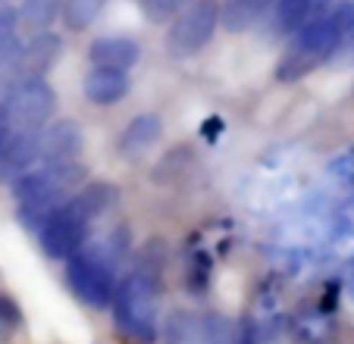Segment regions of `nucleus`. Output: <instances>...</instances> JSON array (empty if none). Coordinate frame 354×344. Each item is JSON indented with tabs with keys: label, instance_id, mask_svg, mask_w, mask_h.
I'll use <instances>...</instances> for the list:
<instances>
[{
	"label": "nucleus",
	"instance_id": "1",
	"mask_svg": "<svg viewBox=\"0 0 354 344\" xmlns=\"http://www.w3.org/2000/svg\"><path fill=\"white\" fill-rule=\"evenodd\" d=\"M351 32H354V0H342L329 13L317 16L298 35H292V44H288L286 57L276 66V79L295 82L304 79L314 69H320L326 60H333L335 53H342Z\"/></svg>",
	"mask_w": 354,
	"mask_h": 344
},
{
	"label": "nucleus",
	"instance_id": "2",
	"mask_svg": "<svg viewBox=\"0 0 354 344\" xmlns=\"http://www.w3.org/2000/svg\"><path fill=\"white\" fill-rule=\"evenodd\" d=\"M126 254V229L113 232L107 241L82 245L73 257L66 260V282L73 294L85 307H113L116 288H120V257Z\"/></svg>",
	"mask_w": 354,
	"mask_h": 344
},
{
	"label": "nucleus",
	"instance_id": "3",
	"mask_svg": "<svg viewBox=\"0 0 354 344\" xmlns=\"http://www.w3.org/2000/svg\"><path fill=\"white\" fill-rule=\"evenodd\" d=\"M160 288V251L157 245H147L141 257L135 260L132 272L120 282L113 298V316L122 335L135 341H154L157 323H154V300Z\"/></svg>",
	"mask_w": 354,
	"mask_h": 344
},
{
	"label": "nucleus",
	"instance_id": "4",
	"mask_svg": "<svg viewBox=\"0 0 354 344\" xmlns=\"http://www.w3.org/2000/svg\"><path fill=\"white\" fill-rule=\"evenodd\" d=\"M82 179H85V169L79 163H38L35 169H28L22 179L10 185L19 207V222L38 232L47 216L73 198Z\"/></svg>",
	"mask_w": 354,
	"mask_h": 344
},
{
	"label": "nucleus",
	"instance_id": "5",
	"mask_svg": "<svg viewBox=\"0 0 354 344\" xmlns=\"http://www.w3.org/2000/svg\"><path fill=\"white\" fill-rule=\"evenodd\" d=\"M57 94L54 88L44 82V75H26V79H13L0 100V110L7 113V120L13 128H44L54 116Z\"/></svg>",
	"mask_w": 354,
	"mask_h": 344
},
{
	"label": "nucleus",
	"instance_id": "6",
	"mask_svg": "<svg viewBox=\"0 0 354 344\" xmlns=\"http://www.w3.org/2000/svg\"><path fill=\"white\" fill-rule=\"evenodd\" d=\"M220 28V3L216 0H192L167 28L169 57H194L201 47H207Z\"/></svg>",
	"mask_w": 354,
	"mask_h": 344
},
{
	"label": "nucleus",
	"instance_id": "7",
	"mask_svg": "<svg viewBox=\"0 0 354 344\" xmlns=\"http://www.w3.org/2000/svg\"><path fill=\"white\" fill-rule=\"evenodd\" d=\"M88 225H91V216L75 204V198H69L63 207H57L47 222L38 229V241L41 251L50 260H69L88 238Z\"/></svg>",
	"mask_w": 354,
	"mask_h": 344
},
{
	"label": "nucleus",
	"instance_id": "8",
	"mask_svg": "<svg viewBox=\"0 0 354 344\" xmlns=\"http://www.w3.org/2000/svg\"><path fill=\"white\" fill-rule=\"evenodd\" d=\"M41 163V128H13L0 147V182L13 185Z\"/></svg>",
	"mask_w": 354,
	"mask_h": 344
},
{
	"label": "nucleus",
	"instance_id": "9",
	"mask_svg": "<svg viewBox=\"0 0 354 344\" xmlns=\"http://www.w3.org/2000/svg\"><path fill=\"white\" fill-rule=\"evenodd\" d=\"M85 144L75 120H57L41 128V163H75Z\"/></svg>",
	"mask_w": 354,
	"mask_h": 344
},
{
	"label": "nucleus",
	"instance_id": "10",
	"mask_svg": "<svg viewBox=\"0 0 354 344\" xmlns=\"http://www.w3.org/2000/svg\"><path fill=\"white\" fill-rule=\"evenodd\" d=\"M63 53V38L57 32H38L26 41L19 63L13 66V79H26V75H47L57 66Z\"/></svg>",
	"mask_w": 354,
	"mask_h": 344
},
{
	"label": "nucleus",
	"instance_id": "11",
	"mask_svg": "<svg viewBox=\"0 0 354 344\" xmlns=\"http://www.w3.org/2000/svg\"><path fill=\"white\" fill-rule=\"evenodd\" d=\"M132 91V79L129 69H110V66H94L85 75V97L94 106H116L120 100H126V94Z\"/></svg>",
	"mask_w": 354,
	"mask_h": 344
},
{
	"label": "nucleus",
	"instance_id": "12",
	"mask_svg": "<svg viewBox=\"0 0 354 344\" xmlns=\"http://www.w3.org/2000/svg\"><path fill=\"white\" fill-rule=\"evenodd\" d=\"M91 66H110V69H132L141 60V44L129 35H104L94 38L88 47Z\"/></svg>",
	"mask_w": 354,
	"mask_h": 344
},
{
	"label": "nucleus",
	"instance_id": "13",
	"mask_svg": "<svg viewBox=\"0 0 354 344\" xmlns=\"http://www.w3.org/2000/svg\"><path fill=\"white\" fill-rule=\"evenodd\" d=\"M335 0H276L273 28L279 35H298L301 28L314 22L317 16L329 13Z\"/></svg>",
	"mask_w": 354,
	"mask_h": 344
},
{
	"label": "nucleus",
	"instance_id": "14",
	"mask_svg": "<svg viewBox=\"0 0 354 344\" xmlns=\"http://www.w3.org/2000/svg\"><path fill=\"white\" fill-rule=\"evenodd\" d=\"M163 135V122L157 113H138L132 122H129L126 128H122L120 135V153L129 160H138L145 157L151 147L160 141Z\"/></svg>",
	"mask_w": 354,
	"mask_h": 344
},
{
	"label": "nucleus",
	"instance_id": "15",
	"mask_svg": "<svg viewBox=\"0 0 354 344\" xmlns=\"http://www.w3.org/2000/svg\"><path fill=\"white\" fill-rule=\"evenodd\" d=\"M273 7H276V0H226L220 7V26L232 35L248 32V28H254Z\"/></svg>",
	"mask_w": 354,
	"mask_h": 344
},
{
	"label": "nucleus",
	"instance_id": "16",
	"mask_svg": "<svg viewBox=\"0 0 354 344\" xmlns=\"http://www.w3.org/2000/svg\"><path fill=\"white\" fill-rule=\"evenodd\" d=\"M63 13V0H22L19 3V19L22 28H28L32 35L47 32Z\"/></svg>",
	"mask_w": 354,
	"mask_h": 344
},
{
	"label": "nucleus",
	"instance_id": "17",
	"mask_svg": "<svg viewBox=\"0 0 354 344\" xmlns=\"http://www.w3.org/2000/svg\"><path fill=\"white\" fill-rule=\"evenodd\" d=\"M73 198H75V204L88 213V216L97 219V216H104L116 200H120V191H116L110 182H91V185H85L82 191H75Z\"/></svg>",
	"mask_w": 354,
	"mask_h": 344
},
{
	"label": "nucleus",
	"instance_id": "18",
	"mask_svg": "<svg viewBox=\"0 0 354 344\" xmlns=\"http://www.w3.org/2000/svg\"><path fill=\"white\" fill-rule=\"evenodd\" d=\"M104 7H107V0H63L60 19L69 32H85V28H91L97 22Z\"/></svg>",
	"mask_w": 354,
	"mask_h": 344
},
{
	"label": "nucleus",
	"instance_id": "19",
	"mask_svg": "<svg viewBox=\"0 0 354 344\" xmlns=\"http://www.w3.org/2000/svg\"><path fill=\"white\" fill-rule=\"evenodd\" d=\"M192 0H141V13L151 22H169L179 10H185Z\"/></svg>",
	"mask_w": 354,
	"mask_h": 344
},
{
	"label": "nucleus",
	"instance_id": "20",
	"mask_svg": "<svg viewBox=\"0 0 354 344\" xmlns=\"http://www.w3.org/2000/svg\"><path fill=\"white\" fill-rule=\"evenodd\" d=\"M329 172L335 175V182L345 188H354V151H345L342 157H335L329 163Z\"/></svg>",
	"mask_w": 354,
	"mask_h": 344
},
{
	"label": "nucleus",
	"instance_id": "21",
	"mask_svg": "<svg viewBox=\"0 0 354 344\" xmlns=\"http://www.w3.org/2000/svg\"><path fill=\"white\" fill-rule=\"evenodd\" d=\"M13 132V126H10V120H7V113L0 110V147H3V141H7V135Z\"/></svg>",
	"mask_w": 354,
	"mask_h": 344
},
{
	"label": "nucleus",
	"instance_id": "22",
	"mask_svg": "<svg viewBox=\"0 0 354 344\" xmlns=\"http://www.w3.org/2000/svg\"><path fill=\"white\" fill-rule=\"evenodd\" d=\"M7 313H10V304H7V300H3V298H0V319L7 316Z\"/></svg>",
	"mask_w": 354,
	"mask_h": 344
},
{
	"label": "nucleus",
	"instance_id": "23",
	"mask_svg": "<svg viewBox=\"0 0 354 344\" xmlns=\"http://www.w3.org/2000/svg\"><path fill=\"white\" fill-rule=\"evenodd\" d=\"M0 3H3V0H0Z\"/></svg>",
	"mask_w": 354,
	"mask_h": 344
}]
</instances>
